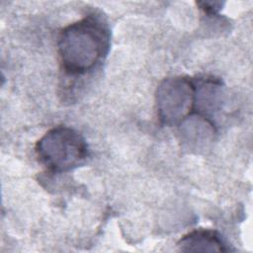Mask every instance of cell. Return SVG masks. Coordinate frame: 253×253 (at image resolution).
I'll use <instances>...</instances> for the list:
<instances>
[{
    "label": "cell",
    "instance_id": "6da1fadb",
    "mask_svg": "<svg viewBox=\"0 0 253 253\" xmlns=\"http://www.w3.org/2000/svg\"><path fill=\"white\" fill-rule=\"evenodd\" d=\"M111 32L104 18L91 14L66 26L59 34L58 53L66 74L93 70L110 50Z\"/></svg>",
    "mask_w": 253,
    "mask_h": 253
},
{
    "label": "cell",
    "instance_id": "7a4b0ae2",
    "mask_svg": "<svg viewBox=\"0 0 253 253\" xmlns=\"http://www.w3.org/2000/svg\"><path fill=\"white\" fill-rule=\"evenodd\" d=\"M36 154L39 161L49 171L63 173L79 167L86 161L88 146L76 129L57 126L38 140Z\"/></svg>",
    "mask_w": 253,
    "mask_h": 253
},
{
    "label": "cell",
    "instance_id": "3957f363",
    "mask_svg": "<svg viewBox=\"0 0 253 253\" xmlns=\"http://www.w3.org/2000/svg\"><path fill=\"white\" fill-rule=\"evenodd\" d=\"M195 80L185 76L165 78L156 92V106L159 120L167 126L180 125L194 113Z\"/></svg>",
    "mask_w": 253,
    "mask_h": 253
},
{
    "label": "cell",
    "instance_id": "277c9868",
    "mask_svg": "<svg viewBox=\"0 0 253 253\" xmlns=\"http://www.w3.org/2000/svg\"><path fill=\"white\" fill-rule=\"evenodd\" d=\"M180 125L183 142L193 150L205 148L214 134L212 121L198 113H192Z\"/></svg>",
    "mask_w": 253,
    "mask_h": 253
},
{
    "label": "cell",
    "instance_id": "5b68a950",
    "mask_svg": "<svg viewBox=\"0 0 253 253\" xmlns=\"http://www.w3.org/2000/svg\"><path fill=\"white\" fill-rule=\"evenodd\" d=\"M184 252H223L227 251L221 235L215 230L199 228L184 235L177 243Z\"/></svg>",
    "mask_w": 253,
    "mask_h": 253
},
{
    "label": "cell",
    "instance_id": "8992f818",
    "mask_svg": "<svg viewBox=\"0 0 253 253\" xmlns=\"http://www.w3.org/2000/svg\"><path fill=\"white\" fill-rule=\"evenodd\" d=\"M197 4L200 6V8L202 10H204L208 14L217 13L223 5V3H221V2H212V1L211 2H205V1L204 2H198Z\"/></svg>",
    "mask_w": 253,
    "mask_h": 253
}]
</instances>
